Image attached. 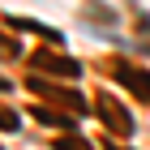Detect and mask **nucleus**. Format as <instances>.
<instances>
[{"label": "nucleus", "instance_id": "f03ea898", "mask_svg": "<svg viewBox=\"0 0 150 150\" xmlns=\"http://www.w3.org/2000/svg\"><path fill=\"white\" fill-rule=\"evenodd\" d=\"M116 150H120V146H116Z\"/></svg>", "mask_w": 150, "mask_h": 150}, {"label": "nucleus", "instance_id": "f257e3e1", "mask_svg": "<svg viewBox=\"0 0 150 150\" xmlns=\"http://www.w3.org/2000/svg\"><path fill=\"white\" fill-rule=\"evenodd\" d=\"M120 81H125L137 99H150V73H142V69H120Z\"/></svg>", "mask_w": 150, "mask_h": 150}]
</instances>
